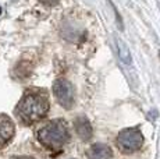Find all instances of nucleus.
I'll list each match as a JSON object with an SVG mask.
<instances>
[{
	"label": "nucleus",
	"instance_id": "1a4fd4ad",
	"mask_svg": "<svg viewBox=\"0 0 160 159\" xmlns=\"http://www.w3.org/2000/svg\"><path fill=\"white\" fill-rule=\"evenodd\" d=\"M109 3H110V4H112V8H113V11H114V14H116V20H117V24H118V28H120V29H121V31H122V29H124V24H122V20H121V17H120L118 11L116 10V6H114V4H113V3H112V0H109Z\"/></svg>",
	"mask_w": 160,
	"mask_h": 159
},
{
	"label": "nucleus",
	"instance_id": "20e7f679",
	"mask_svg": "<svg viewBox=\"0 0 160 159\" xmlns=\"http://www.w3.org/2000/svg\"><path fill=\"white\" fill-rule=\"evenodd\" d=\"M53 94L63 108L71 109L74 103V88L67 80H57L53 84Z\"/></svg>",
	"mask_w": 160,
	"mask_h": 159
},
{
	"label": "nucleus",
	"instance_id": "f03ea898",
	"mask_svg": "<svg viewBox=\"0 0 160 159\" xmlns=\"http://www.w3.org/2000/svg\"><path fill=\"white\" fill-rule=\"evenodd\" d=\"M68 127H67L66 121L61 120V119H57V120L45 124L38 131L39 142L50 151H57V149L63 148L68 141Z\"/></svg>",
	"mask_w": 160,
	"mask_h": 159
},
{
	"label": "nucleus",
	"instance_id": "9d476101",
	"mask_svg": "<svg viewBox=\"0 0 160 159\" xmlns=\"http://www.w3.org/2000/svg\"><path fill=\"white\" fill-rule=\"evenodd\" d=\"M41 2L43 3L45 6H49V7H52V6L58 4V2H60V0H41Z\"/></svg>",
	"mask_w": 160,
	"mask_h": 159
},
{
	"label": "nucleus",
	"instance_id": "39448f33",
	"mask_svg": "<svg viewBox=\"0 0 160 159\" xmlns=\"http://www.w3.org/2000/svg\"><path fill=\"white\" fill-rule=\"evenodd\" d=\"M14 136V124L7 116L0 115V148L4 146Z\"/></svg>",
	"mask_w": 160,
	"mask_h": 159
},
{
	"label": "nucleus",
	"instance_id": "423d86ee",
	"mask_svg": "<svg viewBox=\"0 0 160 159\" xmlns=\"http://www.w3.org/2000/svg\"><path fill=\"white\" fill-rule=\"evenodd\" d=\"M74 128L77 136L84 141H88L92 137V126L87 117H77V120L74 121Z\"/></svg>",
	"mask_w": 160,
	"mask_h": 159
},
{
	"label": "nucleus",
	"instance_id": "7ed1b4c3",
	"mask_svg": "<svg viewBox=\"0 0 160 159\" xmlns=\"http://www.w3.org/2000/svg\"><path fill=\"white\" fill-rule=\"evenodd\" d=\"M117 148L124 154H131L141 149L143 144V137L138 128H125L116 138Z\"/></svg>",
	"mask_w": 160,
	"mask_h": 159
},
{
	"label": "nucleus",
	"instance_id": "f8f14e48",
	"mask_svg": "<svg viewBox=\"0 0 160 159\" xmlns=\"http://www.w3.org/2000/svg\"><path fill=\"white\" fill-rule=\"evenodd\" d=\"M159 8H160V3H159Z\"/></svg>",
	"mask_w": 160,
	"mask_h": 159
},
{
	"label": "nucleus",
	"instance_id": "0eeeda50",
	"mask_svg": "<svg viewBox=\"0 0 160 159\" xmlns=\"http://www.w3.org/2000/svg\"><path fill=\"white\" fill-rule=\"evenodd\" d=\"M114 46H116V52H117V54H118L121 63L128 67H132V57H131L130 49H128L127 44H125L121 38L114 36Z\"/></svg>",
	"mask_w": 160,
	"mask_h": 159
},
{
	"label": "nucleus",
	"instance_id": "f257e3e1",
	"mask_svg": "<svg viewBox=\"0 0 160 159\" xmlns=\"http://www.w3.org/2000/svg\"><path fill=\"white\" fill-rule=\"evenodd\" d=\"M49 112L48 95L41 91H29L18 102L15 115L24 124H32L45 117Z\"/></svg>",
	"mask_w": 160,
	"mask_h": 159
},
{
	"label": "nucleus",
	"instance_id": "9b49d317",
	"mask_svg": "<svg viewBox=\"0 0 160 159\" xmlns=\"http://www.w3.org/2000/svg\"><path fill=\"white\" fill-rule=\"evenodd\" d=\"M13 159H32L29 156H17V158H13Z\"/></svg>",
	"mask_w": 160,
	"mask_h": 159
},
{
	"label": "nucleus",
	"instance_id": "6e6552de",
	"mask_svg": "<svg viewBox=\"0 0 160 159\" xmlns=\"http://www.w3.org/2000/svg\"><path fill=\"white\" fill-rule=\"evenodd\" d=\"M88 159H112V149L104 144H93L87 152Z\"/></svg>",
	"mask_w": 160,
	"mask_h": 159
}]
</instances>
